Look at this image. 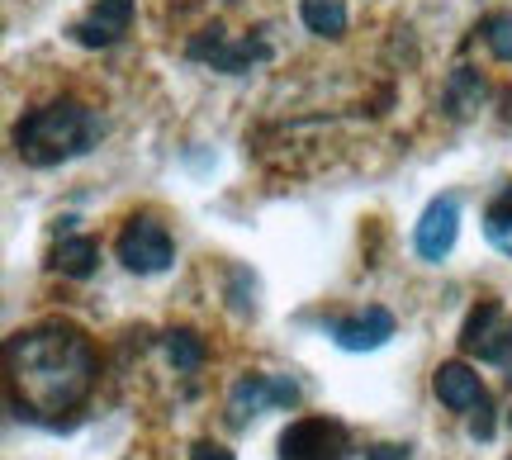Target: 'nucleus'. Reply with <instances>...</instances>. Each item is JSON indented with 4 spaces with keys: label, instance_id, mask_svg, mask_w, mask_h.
Wrapping results in <instances>:
<instances>
[{
    "label": "nucleus",
    "instance_id": "1",
    "mask_svg": "<svg viewBox=\"0 0 512 460\" xmlns=\"http://www.w3.org/2000/svg\"><path fill=\"white\" fill-rule=\"evenodd\" d=\"M100 361L76 323H38L5 342V389L19 418H53L86 404Z\"/></svg>",
    "mask_w": 512,
    "mask_h": 460
},
{
    "label": "nucleus",
    "instance_id": "6",
    "mask_svg": "<svg viewBox=\"0 0 512 460\" xmlns=\"http://www.w3.org/2000/svg\"><path fill=\"white\" fill-rule=\"evenodd\" d=\"M185 53L195 57V62H209V67L223 76H242V72H252L256 62L271 57V43H266V38H238V43H233V38L214 24V29H204L200 38H190Z\"/></svg>",
    "mask_w": 512,
    "mask_h": 460
},
{
    "label": "nucleus",
    "instance_id": "7",
    "mask_svg": "<svg viewBox=\"0 0 512 460\" xmlns=\"http://www.w3.org/2000/svg\"><path fill=\"white\" fill-rule=\"evenodd\" d=\"M508 313L498 299H479L470 318H465V328H460V351L465 356H479V361H503V347H508Z\"/></svg>",
    "mask_w": 512,
    "mask_h": 460
},
{
    "label": "nucleus",
    "instance_id": "12",
    "mask_svg": "<svg viewBox=\"0 0 512 460\" xmlns=\"http://www.w3.org/2000/svg\"><path fill=\"white\" fill-rule=\"evenodd\" d=\"M95 266H100V242L86 238V233H72L53 247V271H62V276L86 280L95 276Z\"/></svg>",
    "mask_w": 512,
    "mask_h": 460
},
{
    "label": "nucleus",
    "instance_id": "11",
    "mask_svg": "<svg viewBox=\"0 0 512 460\" xmlns=\"http://www.w3.org/2000/svg\"><path fill=\"white\" fill-rule=\"evenodd\" d=\"M432 389H437V399L451 408V413H470V408H479L484 399H489V394H484V380H479L465 361H446V366H437Z\"/></svg>",
    "mask_w": 512,
    "mask_h": 460
},
{
    "label": "nucleus",
    "instance_id": "3",
    "mask_svg": "<svg viewBox=\"0 0 512 460\" xmlns=\"http://www.w3.org/2000/svg\"><path fill=\"white\" fill-rule=\"evenodd\" d=\"M280 460H351V432L337 418H299L280 432Z\"/></svg>",
    "mask_w": 512,
    "mask_h": 460
},
{
    "label": "nucleus",
    "instance_id": "18",
    "mask_svg": "<svg viewBox=\"0 0 512 460\" xmlns=\"http://www.w3.org/2000/svg\"><path fill=\"white\" fill-rule=\"evenodd\" d=\"M470 437H475V442H489V437H494V408H489V399L479 404V418L470 423Z\"/></svg>",
    "mask_w": 512,
    "mask_h": 460
},
{
    "label": "nucleus",
    "instance_id": "16",
    "mask_svg": "<svg viewBox=\"0 0 512 460\" xmlns=\"http://www.w3.org/2000/svg\"><path fill=\"white\" fill-rule=\"evenodd\" d=\"M484 233H489V242H494L503 257H512V185L484 209Z\"/></svg>",
    "mask_w": 512,
    "mask_h": 460
},
{
    "label": "nucleus",
    "instance_id": "13",
    "mask_svg": "<svg viewBox=\"0 0 512 460\" xmlns=\"http://www.w3.org/2000/svg\"><path fill=\"white\" fill-rule=\"evenodd\" d=\"M484 95H489V86H484V76H479L475 67H456V72L446 76V110L456 114V119L479 114Z\"/></svg>",
    "mask_w": 512,
    "mask_h": 460
},
{
    "label": "nucleus",
    "instance_id": "4",
    "mask_svg": "<svg viewBox=\"0 0 512 460\" xmlns=\"http://www.w3.org/2000/svg\"><path fill=\"white\" fill-rule=\"evenodd\" d=\"M114 252H119V261H124L133 276H157V271L171 266L176 242H171V233H166L157 219L138 214V219L124 223V233H119V242H114Z\"/></svg>",
    "mask_w": 512,
    "mask_h": 460
},
{
    "label": "nucleus",
    "instance_id": "2",
    "mask_svg": "<svg viewBox=\"0 0 512 460\" xmlns=\"http://www.w3.org/2000/svg\"><path fill=\"white\" fill-rule=\"evenodd\" d=\"M100 114L86 110L81 100H53V105H38L15 124V152L24 166H62L72 157H86V152L100 143Z\"/></svg>",
    "mask_w": 512,
    "mask_h": 460
},
{
    "label": "nucleus",
    "instance_id": "5",
    "mask_svg": "<svg viewBox=\"0 0 512 460\" xmlns=\"http://www.w3.org/2000/svg\"><path fill=\"white\" fill-rule=\"evenodd\" d=\"M299 404V385L290 375H242L233 394H228V423L247 427L256 413H271V408H294Z\"/></svg>",
    "mask_w": 512,
    "mask_h": 460
},
{
    "label": "nucleus",
    "instance_id": "17",
    "mask_svg": "<svg viewBox=\"0 0 512 460\" xmlns=\"http://www.w3.org/2000/svg\"><path fill=\"white\" fill-rule=\"evenodd\" d=\"M479 38L489 43V53H494L498 62H512V10H494V15H484Z\"/></svg>",
    "mask_w": 512,
    "mask_h": 460
},
{
    "label": "nucleus",
    "instance_id": "21",
    "mask_svg": "<svg viewBox=\"0 0 512 460\" xmlns=\"http://www.w3.org/2000/svg\"><path fill=\"white\" fill-rule=\"evenodd\" d=\"M498 366H503V375L512 380V328H508V347H503V361H498Z\"/></svg>",
    "mask_w": 512,
    "mask_h": 460
},
{
    "label": "nucleus",
    "instance_id": "20",
    "mask_svg": "<svg viewBox=\"0 0 512 460\" xmlns=\"http://www.w3.org/2000/svg\"><path fill=\"white\" fill-rule=\"evenodd\" d=\"M190 460H233V451H223V446H214V442H195Z\"/></svg>",
    "mask_w": 512,
    "mask_h": 460
},
{
    "label": "nucleus",
    "instance_id": "8",
    "mask_svg": "<svg viewBox=\"0 0 512 460\" xmlns=\"http://www.w3.org/2000/svg\"><path fill=\"white\" fill-rule=\"evenodd\" d=\"M456 233H460V200L456 195H441V200H432L422 209L418 228H413V247H418L422 261H441L451 257Z\"/></svg>",
    "mask_w": 512,
    "mask_h": 460
},
{
    "label": "nucleus",
    "instance_id": "14",
    "mask_svg": "<svg viewBox=\"0 0 512 460\" xmlns=\"http://www.w3.org/2000/svg\"><path fill=\"white\" fill-rule=\"evenodd\" d=\"M299 19L318 38H342L347 34V0H299Z\"/></svg>",
    "mask_w": 512,
    "mask_h": 460
},
{
    "label": "nucleus",
    "instance_id": "10",
    "mask_svg": "<svg viewBox=\"0 0 512 460\" xmlns=\"http://www.w3.org/2000/svg\"><path fill=\"white\" fill-rule=\"evenodd\" d=\"M328 337L337 342L342 351H375L394 337V313L370 304L366 313H351V318H337L328 328Z\"/></svg>",
    "mask_w": 512,
    "mask_h": 460
},
{
    "label": "nucleus",
    "instance_id": "15",
    "mask_svg": "<svg viewBox=\"0 0 512 460\" xmlns=\"http://www.w3.org/2000/svg\"><path fill=\"white\" fill-rule=\"evenodd\" d=\"M166 356H171V366L181 370V375H190V370L204 366V356H209V347H204L200 332L190 328H171L166 332Z\"/></svg>",
    "mask_w": 512,
    "mask_h": 460
},
{
    "label": "nucleus",
    "instance_id": "19",
    "mask_svg": "<svg viewBox=\"0 0 512 460\" xmlns=\"http://www.w3.org/2000/svg\"><path fill=\"white\" fill-rule=\"evenodd\" d=\"M366 460H408V446L399 442H380V446H370Z\"/></svg>",
    "mask_w": 512,
    "mask_h": 460
},
{
    "label": "nucleus",
    "instance_id": "9",
    "mask_svg": "<svg viewBox=\"0 0 512 460\" xmlns=\"http://www.w3.org/2000/svg\"><path fill=\"white\" fill-rule=\"evenodd\" d=\"M128 24H133V0H95L91 15L72 24V38L81 48H110L128 34Z\"/></svg>",
    "mask_w": 512,
    "mask_h": 460
}]
</instances>
